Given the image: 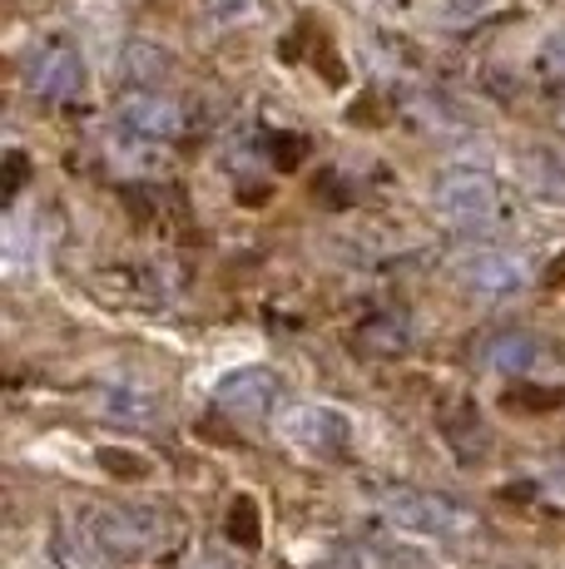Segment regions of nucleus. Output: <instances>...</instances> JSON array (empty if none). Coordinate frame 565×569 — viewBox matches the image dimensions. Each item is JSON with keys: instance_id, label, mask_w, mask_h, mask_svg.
Here are the masks:
<instances>
[{"instance_id": "nucleus-1", "label": "nucleus", "mask_w": 565, "mask_h": 569, "mask_svg": "<svg viewBox=\"0 0 565 569\" xmlns=\"http://www.w3.org/2000/svg\"><path fill=\"white\" fill-rule=\"evenodd\" d=\"M90 525L110 560H149L184 540L179 516L159 506H105L90 516Z\"/></svg>"}, {"instance_id": "nucleus-2", "label": "nucleus", "mask_w": 565, "mask_h": 569, "mask_svg": "<svg viewBox=\"0 0 565 569\" xmlns=\"http://www.w3.org/2000/svg\"><path fill=\"white\" fill-rule=\"evenodd\" d=\"M383 510L393 525H402V530L432 535V540H466V535H476L472 510L456 506L447 496H437V490L393 486V490H383Z\"/></svg>"}, {"instance_id": "nucleus-3", "label": "nucleus", "mask_w": 565, "mask_h": 569, "mask_svg": "<svg viewBox=\"0 0 565 569\" xmlns=\"http://www.w3.org/2000/svg\"><path fill=\"white\" fill-rule=\"evenodd\" d=\"M278 436L308 456H338L347 441V421L333 407H318V401H293V407L278 411Z\"/></svg>"}, {"instance_id": "nucleus-4", "label": "nucleus", "mask_w": 565, "mask_h": 569, "mask_svg": "<svg viewBox=\"0 0 565 569\" xmlns=\"http://www.w3.org/2000/svg\"><path fill=\"white\" fill-rule=\"evenodd\" d=\"M437 208L462 228H482L496 218V183L476 169H452L437 183Z\"/></svg>"}, {"instance_id": "nucleus-5", "label": "nucleus", "mask_w": 565, "mask_h": 569, "mask_svg": "<svg viewBox=\"0 0 565 569\" xmlns=\"http://www.w3.org/2000/svg\"><path fill=\"white\" fill-rule=\"evenodd\" d=\"M26 80H30V90H36L40 100L65 104V100H75V94L85 90V60H80V50H70L65 40H56V46L36 50Z\"/></svg>"}, {"instance_id": "nucleus-6", "label": "nucleus", "mask_w": 565, "mask_h": 569, "mask_svg": "<svg viewBox=\"0 0 565 569\" xmlns=\"http://www.w3.org/2000/svg\"><path fill=\"white\" fill-rule=\"evenodd\" d=\"M278 397V377L268 367H244V371H228V377L214 387V401H219V411L238 416V421H248V416H264L274 407Z\"/></svg>"}, {"instance_id": "nucleus-7", "label": "nucleus", "mask_w": 565, "mask_h": 569, "mask_svg": "<svg viewBox=\"0 0 565 569\" xmlns=\"http://www.w3.org/2000/svg\"><path fill=\"white\" fill-rule=\"evenodd\" d=\"M119 119L145 139H174L184 129V109L159 90H129L125 100H119Z\"/></svg>"}, {"instance_id": "nucleus-8", "label": "nucleus", "mask_w": 565, "mask_h": 569, "mask_svg": "<svg viewBox=\"0 0 565 569\" xmlns=\"http://www.w3.org/2000/svg\"><path fill=\"white\" fill-rule=\"evenodd\" d=\"M456 278L476 292H511L526 282V268H521V258L502 253V248H472V253L456 258Z\"/></svg>"}, {"instance_id": "nucleus-9", "label": "nucleus", "mask_w": 565, "mask_h": 569, "mask_svg": "<svg viewBox=\"0 0 565 569\" xmlns=\"http://www.w3.org/2000/svg\"><path fill=\"white\" fill-rule=\"evenodd\" d=\"M56 560L65 569H110V555H105V545H100V535H95V525L90 516H60L56 525Z\"/></svg>"}, {"instance_id": "nucleus-10", "label": "nucleus", "mask_w": 565, "mask_h": 569, "mask_svg": "<svg viewBox=\"0 0 565 569\" xmlns=\"http://www.w3.org/2000/svg\"><path fill=\"white\" fill-rule=\"evenodd\" d=\"M95 411L129 426V431H149V426L159 421V397L145 387H105L100 397H95Z\"/></svg>"}, {"instance_id": "nucleus-11", "label": "nucleus", "mask_w": 565, "mask_h": 569, "mask_svg": "<svg viewBox=\"0 0 565 569\" xmlns=\"http://www.w3.org/2000/svg\"><path fill=\"white\" fill-rule=\"evenodd\" d=\"M486 362L496 371H506V377H521V371H531L541 362V342L531 332H502L492 347H486Z\"/></svg>"}, {"instance_id": "nucleus-12", "label": "nucleus", "mask_w": 565, "mask_h": 569, "mask_svg": "<svg viewBox=\"0 0 565 569\" xmlns=\"http://www.w3.org/2000/svg\"><path fill=\"white\" fill-rule=\"evenodd\" d=\"M119 64H125L129 80H139V84H159L174 60H169V54L159 50V46H145V40H135V46H125V60H119Z\"/></svg>"}, {"instance_id": "nucleus-13", "label": "nucleus", "mask_w": 565, "mask_h": 569, "mask_svg": "<svg viewBox=\"0 0 565 569\" xmlns=\"http://www.w3.org/2000/svg\"><path fill=\"white\" fill-rule=\"evenodd\" d=\"M228 535H234L244 550H254L258 545V510H254V500L248 496H238L234 510H228Z\"/></svg>"}, {"instance_id": "nucleus-14", "label": "nucleus", "mask_w": 565, "mask_h": 569, "mask_svg": "<svg viewBox=\"0 0 565 569\" xmlns=\"http://www.w3.org/2000/svg\"><path fill=\"white\" fill-rule=\"evenodd\" d=\"M561 401H565L561 387H516V391L506 397V407H511V411H516V407H521V411H556Z\"/></svg>"}, {"instance_id": "nucleus-15", "label": "nucleus", "mask_w": 565, "mask_h": 569, "mask_svg": "<svg viewBox=\"0 0 565 569\" xmlns=\"http://www.w3.org/2000/svg\"><path fill=\"white\" fill-rule=\"evenodd\" d=\"M100 466L110 470V476H119V480H145V476H149V461H145V456L119 451V446H105V451H100Z\"/></svg>"}, {"instance_id": "nucleus-16", "label": "nucleus", "mask_w": 565, "mask_h": 569, "mask_svg": "<svg viewBox=\"0 0 565 569\" xmlns=\"http://www.w3.org/2000/svg\"><path fill=\"white\" fill-rule=\"evenodd\" d=\"M363 342L373 347V352H402V342H407V327L402 322H383V327H367Z\"/></svg>"}, {"instance_id": "nucleus-17", "label": "nucleus", "mask_w": 565, "mask_h": 569, "mask_svg": "<svg viewBox=\"0 0 565 569\" xmlns=\"http://www.w3.org/2000/svg\"><path fill=\"white\" fill-rule=\"evenodd\" d=\"M303 154H308V139H303V134H278V139H274V163H278L282 173L298 169Z\"/></svg>"}, {"instance_id": "nucleus-18", "label": "nucleus", "mask_w": 565, "mask_h": 569, "mask_svg": "<svg viewBox=\"0 0 565 569\" xmlns=\"http://www.w3.org/2000/svg\"><path fill=\"white\" fill-rule=\"evenodd\" d=\"M26 179H30L26 149H10V154H6V183H0V189H6V199H16V193L26 189Z\"/></svg>"}, {"instance_id": "nucleus-19", "label": "nucleus", "mask_w": 565, "mask_h": 569, "mask_svg": "<svg viewBox=\"0 0 565 569\" xmlns=\"http://www.w3.org/2000/svg\"><path fill=\"white\" fill-rule=\"evenodd\" d=\"M347 119H353V124H383V114H377V94H363V100L347 109Z\"/></svg>"}, {"instance_id": "nucleus-20", "label": "nucleus", "mask_w": 565, "mask_h": 569, "mask_svg": "<svg viewBox=\"0 0 565 569\" xmlns=\"http://www.w3.org/2000/svg\"><path fill=\"white\" fill-rule=\"evenodd\" d=\"M546 282H551L556 292H565V253H556V262L546 268Z\"/></svg>"}, {"instance_id": "nucleus-21", "label": "nucleus", "mask_w": 565, "mask_h": 569, "mask_svg": "<svg viewBox=\"0 0 565 569\" xmlns=\"http://www.w3.org/2000/svg\"><path fill=\"white\" fill-rule=\"evenodd\" d=\"M219 16H238V10H248V0H209Z\"/></svg>"}, {"instance_id": "nucleus-22", "label": "nucleus", "mask_w": 565, "mask_h": 569, "mask_svg": "<svg viewBox=\"0 0 565 569\" xmlns=\"http://www.w3.org/2000/svg\"><path fill=\"white\" fill-rule=\"evenodd\" d=\"M189 569H228V560H219V555H199Z\"/></svg>"}, {"instance_id": "nucleus-23", "label": "nucleus", "mask_w": 565, "mask_h": 569, "mask_svg": "<svg viewBox=\"0 0 565 569\" xmlns=\"http://www.w3.org/2000/svg\"><path fill=\"white\" fill-rule=\"evenodd\" d=\"M20 6H26V10H46L50 0H20Z\"/></svg>"}]
</instances>
